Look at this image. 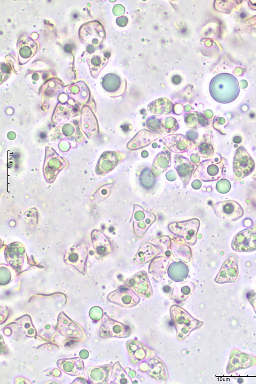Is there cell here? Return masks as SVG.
Returning a JSON list of instances; mask_svg holds the SVG:
<instances>
[{
  "instance_id": "cell-9",
  "label": "cell",
  "mask_w": 256,
  "mask_h": 384,
  "mask_svg": "<svg viewBox=\"0 0 256 384\" xmlns=\"http://www.w3.org/2000/svg\"><path fill=\"white\" fill-rule=\"evenodd\" d=\"M213 208L217 217L226 221H234L244 215L241 205L233 200H226L215 204Z\"/></svg>"
},
{
  "instance_id": "cell-41",
  "label": "cell",
  "mask_w": 256,
  "mask_h": 384,
  "mask_svg": "<svg viewBox=\"0 0 256 384\" xmlns=\"http://www.w3.org/2000/svg\"><path fill=\"white\" fill-rule=\"evenodd\" d=\"M233 140V141H234V143H239V142H241V138L240 137H239V136H236V137H234Z\"/></svg>"
},
{
  "instance_id": "cell-4",
  "label": "cell",
  "mask_w": 256,
  "mask_h": 384,
  "mask_svg": "<svg viewBox=\"0 0 256 384\" xmlns=\"http://www.w3.org/2000/svg\"><path fill=\"white\" fill-rule=\"evenodd\" d=\"M231 246L237 252H247L256 250V222L239 232L233 238Z\"/></svg>"
},
{
  "instance_id": "cell-24",
  "label": "cell",
  "mask_w": 256,
  "mask_h": 384,
  "mask_svg": "<svg viewBox=\"0 0 256 384\" xmlns=\"http://www.w3.org/2000/svg\"><path fill=\"white\" fill-rule=\"evenodd\" d=\"M18 54L19 59H23L22 62L24 63L31 57L36 52L37 44L28 36H22L17 42Z\"/></svg>"
},
{
  "instance_id": "cell-39",
  "label": "cell",
  "mask_w": 256,
  "mask_h": 384,
  "mask_svg": "<svg viewBox=\"0 0 256 384\" xmlns=\"http://www.w3.org/2000/svg\"><path fill=\"white\" fill-rule=\"evenodd\" d=\"M79 355L81 358L86 359L88 357L89 353L87 350H81L80 352L79 353Z\"/></svg>"
},
{
  "instance_id": "cell-26",
  "label": "cell",
  "mask_w": 256,
  "mask_h": 384,
  "mask_svg": "<svg viewBox=\"0 0 256 384\" xmlns=\"http://www.w3.org/2000/svg\"><path fill=\"white\" fill-rule=\"evenodd\" d=\"M171 164V154L169 151L160 152L155 158L151 170L156 177L163 173Z\"/></svg>"
},
{
  "instance_id": "cell-31",
  "label": "cell",
  "mask_w": 256,
  "mask_h": 384,
  "mask_svg": "<svg viewBox=\"0 0 256 384\" xmlns=\"http://www.w3.org/2000/svg\"><path fill=\"white\" fill-rule=\"evenodd\" d=\"M109 380L110 383H132L129 377L127 376L118 361L116 362L113 366Z\"/></svg>"
},
{
  "instance_id": "cell-3",
  "label": "cell",
  "mask_w": 256,
  "mask_h": 384,
  "mask_svg": "<svg viewBox=\"0 0 256 384\" xmlns=\"http://www.w3.org/2000/svg\"><path fill=\"white\" fill-rule=\"evenodd\" d=\"M255 167V163L246 150L242 146L236 151L233 160V176L240 180L251 174Z\"/></svg>"
},
{
  "instance_id": "cell-34",
  "label": "cell",
  "mask_w": 256,
  "mask_h": 384,
  "mask_svg": "<svg viewBox=\"0 0 256 384\" xmlns=\"http://www.w3.org/2000/svg\"><path fill=\"white\" fill-rule=\"evenodd\" d=\"M197 152L203 157H209L214 153L211 143L207 139H203L198 145Z\"/></svg>"
},
{
  "instance_id": "cell-37",
  "label": "cell",
  "mask_w": 256,
  "mask_h": 384,
  "mask_svg": "<svg viewBox=\"0 0 256 384\" xmlns=\"http://www.w3.org/2000/svg\"><path fill=\"white\" fill-rule=\"evenodd\" d=\"M1 284L2 285L7 283L11 276L9 270L6 268H1Z\"/></svg>"
},
{
  "instance_id": "cell-40",
  "label": "cell",
  "mask_w": 256,
  "mask_h": 384,
  "mask_svg": "<svg viewBox=\"0 0 256 384\" xmlns=\"http://www.w3.org/2000/svg\"><path fill=\"white\" fill-rule=\"evenodd\" d=\"M193 184H195V185L193 186V188L195 189L199 188L201 185L200 182L199 181V180H195V181L193 182Z\"/></svg>"
},
{
  "instance_id": "cell-19",
  "label": "cell",
  "mask_w": 256,
  "mask_h": 384,
  "mask_svg": "<svg viewBox=\"0 0 256 384\" xmlns=\"http://www.w3.org/2000/svg\"><path fill=\"white\" fill-rule=\"evenodd\" d=\"M139 368L141 371L146 372L151 377L157 381H165L167 379L166 368L163 362L157 357L146 362L141 364Z\"/></svg>"
},
{
  "instance_id": "cell-1",
  "label": "cell",
  "mask_w": 256,
  "mask_h": 384,
  "mask_svg": "<svg viewBox=\"0 0 256 384\" xmlns=\"http://www.w3.org/2000/svg\"><path fill=\"white\" fill-rule=\"evenodd\" d=\"M209 92L211 97L217 102L227 103L236 99L240 89L234 76L228 73H221L211 80Z\"/></svg>"
},
{
  "instance_id": "cell-22",
  "label": "cell",
  "mask_w": 256,
  "mask_h": 384,
  "mask_svg": "<svg viewBox=\"0 0 256 384\" xmlns=\"http://www.w3.org/2000/svg\"><path fill=\"white\" fill-rule=\"evenodd\" d=\"M174 167L184 185H187L194 170V164L185 157L176 155L174 157Z\"/></svg>"
},
{
  "instance_id": "cell-2",
  "label": "cell",
  "mask_w": 256,
  "mask_h": 384,
  "mask_svg": "<svg viewBox=\"0 0 256 384\" xmlns=\"http://www.w3.org/2000/svg\"><path fill=\"white\" fill-rule=\"evenodd\" d=\"M170 315L179 341L185 340L190 332L200 327L203 322L194 318L185 310L178 305L170 308Z\"/></svg>"
},
{
  "instance_id": "cell-33",
  "label": "cell",
  "mask_w": 256,
  "mask_h": 384,
  "mask_svg": "<svg viewBox=\"0 0 256 384\" xmlns=\"http://www.w3.org/2000/svg\"><path fill=\"white\" fill-rule=\"evenodd\" d=\"M105 58L104 57H101L98 55H94L88 59V62L89 65L92 76L97 77L104 66Z\"/></svg>"
},
{
  "instance_id": "cell-16",
  "label": "cell",
  "mask_w": 256,
  "mask_h": 384,
  "mask_svg": "<svg viewBox=\"0 0 256 384\" xmlns=\"http://www.w3.org/2000/svg\"><path fill=\"white\" fill-rule=\"evenodd\" d=\"M129 286L140 296L147 298L153 293V289L146 273L140 271L129 280Z\"/></svg>"
},
{
  "instance_id": "cell-20",
  "label": "cell",
  "mask_w": 256,
  "mask_h": 384,
  "mask_svg": "<svg viewBox=\"0 0 256 384\" xmlns=\"http://www.w3.org/2000/svg\"><path fill=\"white\" fill-rule=\"evenodd\" d=\"M160 137L161 134L158 133L142 130L137 133L128 142L127 147L132 150L142 148L160 138Z\"/></svg>"
},
{
  "instance_id": "cell-14",
  "label": "cell",
  "mask_w": 256,
  "mask_h": 384,
  "mask_svg": "<svg viewBox=\"0 0 256 384\" xmlns=\"http://www.w3.org/2000/svg\"><path fill=\"white\" fill-rule=\"evenodd\" d=\"M79 36L81 40L84 42L98 46L103 41L104 31L99 23L89 22L81 27Z\"/></svg>"
},
{
  "instance_id": "cell-11",
  "label": "cell",
  "mask_w": 256,
  "mask_h": 384,
  "mask_svg": "<svg viewBox=\"0 0 256 384\" xmlns=\"http://www.w3.org/2000/svg\"><path fill=\"white\" fill-rule=\"evenodd\" d=\"M107 300L122 307L131 308L137 305L140 297L129 287L122 286L109 293Z\"/></svg>"
},
{
  "instance_id": "cell-42",
  "label": "cell",
  "mask_w": 256,
  "mask_h": 384,
  "mask_svg": "<svg viewBox=\"0 0 256 384\" xmlns=\"http://www.w3.org/2000/svg\"><path fill=\"white\" fill-rule=\"evenodd\" d=\"M255 312H256V310H255Z\"/></svg>"
},
{
  "instance_id": "cell-7",
  "label": "cell",
  "mask_w": 256,
  "mask_h": 384,
  "mask_svg": "<svg viewBox=\"0 0 256 384\" xmlns=\"http://www.w3.org/2000/svg\"><path fill=\"white\" fill-rule=\"evenodd\" d=\"M131 332V329L128 326L104 315L100 327L99 336L102 338H126L130 336Z\"/></svg>"
},
{
  "instance_id": "cell-12",
  "label": "cell",
  "mask_w": 256,
  "mask_h": 384,
  "mask_svg": "<svg viewBox=\"0 0 256 384\" xmlns=\"http://www.w3.org/2000/svg\"><path fill=\"white\" fill-rule=\"evenodd\" d=\"M88 256V250L86 244H80L70 248L65 254V262L74 267L78 271L83 273Z\"/></svg>"
},
{
  "instance_id": "cell-6",
  "label": "cell",
  "mask_w": 256,
  "mask_h": 384,
  "mask_svg": "<svg viewBox=\"0 0 256 384\" xmlns=\"http://www.w3.org/2000/svg\"><path fill=\"white\" fill-rule=\"evenodd\" d=\"M200 226L197 219L172 223L168 228L174 234L181 237L188 244L194 245L196 241L197 234Z\"/></svg>"
},
{
  "instance_id": "cell-28",
  "label": "cell",
  "mask_w": 256,
  "mask_h": 384,
  "mask_svg": "<svg viewBox=\"0 0 256 384\" xmlns=\"http://www.w3.org/2000/svg\"><path fill=\"white\" fill-rule=\"evenodd\" d=\"M188 272L187 266L181 262L172 263L168 269L169 277L175 282H180L184 280L187 277Z\"/></svg>"
},
{
  "instance_id": "cell-32",
  "label": "cell",
  "mask_w": 256,
  "mask_h": 384,
  "mask_svg": "<svg viewBox=\"0 0 256 384\" xmlns=\"http://www.w3.org/2000/svg\"><path fill=\"white\" fill-rule=\"evenodd\" d=\"M102 85L106 91L114 92L119 88L120 80L116 75L109 74L103 78Z\"/></svg>"
},
{
  "instance_id": "cell-25",
  "label": "cell",
  "mask_w": 256,
  "mask_h": 384,
  "mask_svg": "<svg viewBox=\"0 0 256 384\" xmlns=\"http://www.w3.org/2000/svg\"><path fill=\"white\" fill-rule=\"evenodd\" d=\"M90 381L93 383H105L109 379L111 371V366L106 365L102 366L88 367L87 369Z\"/></svg>"
},
{
  "instance_id": "cell-21",
  "label": "cell",
  "mask_w": 256,
  "mask_h": 384,
  "mask_svg": "<svg viewBox=\"0 0 256 384\" xmlns=\"http://www.w3.org/2000/svg\"><path fill=\"white\" fill-rule=\"evenodd\" d=\"M57 365L68 374L81 377L85 375L83 362L79 357L59 359Z\"/></svg>"
},
{
  "instance_id": "cell-8",
  "label": "cell",
  "mask_w": 256,
  "mask_h": 384,
  "mask_svg": "<svg viewBox=\"0 0 256 384\" xmlns=\"http://www.w3.org/2000/svg\"><path fill=\"white\" fill-rule=\"evenodd\" d=\"M239 277L238 258L234 253L229 254L222 264L214 281L219 284L236 282Z\"/></svg>"
},
{
  "instance_id": "cell-29",
  "label": "cell",
  "mask_w": 256,
  "mask_h": 384,
  "mask_svg": "<svg viewBox=\"0 0 256 384\" xmlns=\"http://www.w3.org/2000/svg\"><path fill=\"white\" fill-rule=\"evenodd\" d=\"M137 175L139 183L145 189L153 187L156 182V176L151 168L147 166H141L138 169Z\"/></svg>"
},
{
  "instance_id": "cell-35",
  "label": "cell",
  "mask_w": 256,
  "mask_h": 384,
  "mask_svg": "<svg viewBox=\"0 0 256 384\" xmlns=\"http://www.w3.org/2000/svg\"><path fill=\"white\" fill-rule=\"evenodd\" d=\"M230 187L229 182L226 179H221L216 185L218 191L222 194L227 193L230 190Z\"/></svg>"
},
{
  "instance_id": "cell-10",
  "label": "cell",
  "mask_w": 256,
  "mask_h": 384,
  "mask_svg": "<svg viewBox=\"0 0 256 384\" xmlns=\"http://www.w3.org/2000/svg\"><path fill=\"white\" fill-rule=\"evenodd\" d=\"M223 164L207 160L200 163L194 173V176L203 181H214L220 179L222 175Z\"/></svg>"
},
{
  "instance_id": "cell-27",
  "label": "cell",
  "mask_w": 256,
  "mask_h": 384,
  "mask_svg": "<svg viewBox=\"0 0 256 384\" xmlns=\"http://www.w3.org/2000/svg\"><path fill=\"white\" fill-rule=\"evenodd\" d=\"M160 252V249L151 244H142L136 255V261L141 264L148 262Z\"/></svg>"
},
{
  "instance_id": "cell-38",
  "label": "cell",
  "mask_w": 256,
  "mask_h": 384,
  "mask_svg": "<svg viewBox=\"0 0 256 384\" xmlns=\"http://www.w3.org/2000/svg\"><path fill=\"white\" fill-rule=\"evenodd\" d=\"M2 71V72H1V78L3 77L4 74H5V77H7L8 76V74H9L10 73V71L8 67L6 65H1V71Z\"/></svg>"
},
{
  "instance_id": "cell-23",
  "label": "cell",
  "mask_w": 256,
  "mask_h": 384,
  "mask_svg": "<svg viewBox=\"0 0 256 384\" xmlns=\"http://www.w3.org/2000/svg\"><path fill=\"white\" fill-rule=\"evenodd\" d=\"M91 240L97 259L102 258L111 252V243L108 238L100 231L94 230L91 233Z\"/></svg>"
},
{
  "instance_id": "cell-36",
  "label": "cell",
  "mask_w": 256,
  "mask_h": 384,
  "mask_svg": "<svg viewBox=\"0 0 256 384\" xmlns=\"http://www.w3.org/2000/svg\"><path fill=\"white\" fill-rule=\"evenodd\" d=\"M90 315L93 320L98 321L102 317L103 312L99 307H94L91 309Z\"/></svg>"
},
{
  "instance_id": "cell-15",
  "label": "cell",
  "mask_w": 256,
  "mask_h": 384,
  "mask_svg": "<svg viewBox=\"0 0 256 384\" xmlns=\"http://www.w3.org/2000/svg\"><path fill=\"white\" fill-rule=\"evenodd\" d=\"M133 228L136 236L141 237L145 233L148 227L155 221V216L144 210L137 205H134Z\"/></svg>"
},
{
  "instance_id": "cell-17",
  "label": "cell",
  "mask_w": 256,
  "mask_h": 384,
  "mask_svg": "<svg viewBox=\"0 0 256 384\" xmlns=\"http://www.w3.org/2000/svg\"><path fill=\"white\" fill-rule=\"evenodd\" d=\"M162 142L170 151L176 153L187 152L194 146V143L187 137L180 134L166 136L162 139Z\"/></svg>"
},
{
  "instance_id": "cell-5",
  "label": "cell",
  "mask_w": 256,
  "mask_h": 384,
  "mask_svg": "<svg viewBox=\"0 0 256 384\" xmlns=\"http://www.w3.org/2000/svg\"><path fill=\"white\" fill-rule=\"evenodd\" d=\"M56 329L62 336L75 340L83 342L87 338L86 334L81 326L63 312H60L58 316Z\"/></svg>"
},
{
  "instance_id": "cell-13",
  "label": "cell",
  "mask_w": 256,
  "mask_h": 384,
  "mask_svg": "<svg viewBox=\"0 0 256 384\" xmlns=\"http://www.w3.org/2000/svg\"><path fill=\"white\" fill-rule=\"evenodd\" d=\"M131 362L136 365L154 357L155 351L135 339L128 340L126 343Z\"/></svg>"
},
{
  "instance_id": "cell-30",
  "label": "cell",
  "mask_w": 256,
  "mask_h": 384,
  "mask_svg": "<svg viewBox=\"0 0 256 384\" xmlns=\"http://www.w3.org/2000/svg\"><path fill=\"white\" fill-rule=\"evenodd\" d=\"M20 331L28 337H34L36 331L34 327L31 318L28 315H24L15 321Z\"/></svg>"
},
{
  "instance_id": "cell-18",
  "label": "cell",
  "mask_w": 256,
  "mask_h": 384,
  "mask_svg": "<svg viewBox=\"0 0 256 384\" xmlns=\"http://www.w3.org/2000/svg\"><path fill=\"white\" fill-rule=\"evenodd\" d=\"M24 253L25 247L19 242L11 243L5 249V259L8 264L17 272H19L23 266Z\"/></svg>"
}]
</instances>
